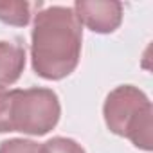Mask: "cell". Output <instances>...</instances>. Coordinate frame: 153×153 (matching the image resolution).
<instances>
[{
  "label": "cell",
  "mask_w": 153,
  "mask_h": 153,
  "mask_svg": "<svg viewBox=\"0 0 153 153\" xmlns=\"http://www.w3.org/2000/svg\"><path fill=\"white\" fill-rule=\"evenodd\" d=\"M83 29L70 7H47L34 18L31 58L43 79H63L79 63Z\"/></svg>",
  "instance_id": "obj_1"
},
{
  "label": "cell",
  "mask_w": 153,
  "mask_h": 153,
  "mask_svg": "<svg viewBox=\"0 0 153 153\" xmlns=\"http://www.w3.org/2000/svg\"><path fill=\"white\" fill-rule=\"evenodd\" d=\"M58 96L49 88L6 90L0 87V133L45 135L59 121Z\"/></svg>",
  "instance_id": "obj_2"
},
{
  "label": "cell",
  "mask_w": 153,
  "mask_h": 153,
  "mask_svg": "<svg viewBox=\"0 0 153 153\" xmlns=\"http://www.w3.org/2000/svg\"><path fill=\"white\" fill-rule=\"evenodd\" d=\"M103 114L112 133L130 139L140 149H151L153 108L144 92L131 85L117 87L108 94Z\"/></svg>",
  "instance_id": "obj_3"
},
{
  "label": "cell",
  "mask_w": 153,
  "mask_h": 153,
  "mask_svg": "<svg viewBox=\"0 0 153 153\" xmlns=\"http://www.w3.org/2000/svg\"><path fill=\"white\" fill-rule=\"evenodd\" d=\"M74 15L94 33L108 34L114 33L123 20V4L119 2H88V0H78L74 4Z\"/></svg>",
  "instance_id": "obj_4"
},
{
  "label": "cell",
  "mask_w": 153,
  "mask_h": 153,
  "mask_svg": "<svg viewBox=\"0 0 153 153\" xmlns=\"http://www.w3.org/2000/svg\"><path fill=\"white\" fill-rule=\"evenodd\" d=\"M25 67V49L18 42H0V87L18 81Z\"/></svg>",
  "instance_id": "obj_5"
},
{
  "label": "cell",
  "mask_w": 153,
  "mask_h": 153,
  "mask_svg": "<svg viewBox=\"0 0 153 153\" xmlns=\"http://www.w3.org/2000/svg\"><path fill=\"white\" fill-rule=\"evenodd\" d=\"M42 4L38 2H0V20L9 25H27L31 16H33V9H40Z\"/></svg>",
  "instance_id": "obj_6"
},
{
  "label": "cell",
  "mask_w": 153,
  "mask_h": 153,
  "mask_svg": "<svg viewBox=\"0 0 153 153\" xmlns=\"http://www.w3.org/2000/svg\"><path fill=\"white\" fill-rule=\"evenodd\" d=\"M40 153H85V149L72 139L54 137L40 146Z\"/></svg>",
  "instance_id": "obj_7"
},
{
  "label": "cell",
  "mask_w": 153,
  "mask_h": 153,
  "mask_svg": "<svg viewBox=\"0 0 153 153\" xmlns=\"http://www.w3.org/2000/svg\"><path fill=\"white\" fill-rule=\"evenodd\" d=\"M0 153H40V146L25 139H11L0 144Z\"/></svg>",
  "instance_id": "obj_8"
}]
</instances>
